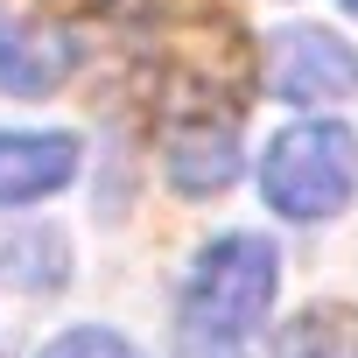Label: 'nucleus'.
I'll list each match as a JSON object with an SVG mask.
<instances>
[{"instance_id":"nucleus-1","label":"nucleus","mask_w":358,"mask_h":358,"mask_svg":"<svg viewBox=\"0 0 358 358\" xmlns=\"http://www.w3.org/2000/svg\"><path fill=\"white\" fill-rule=\"evenodd\" d=\"M358 190V141L337 120H295L260 155V197L281 218H337Z\"/></svg>"},{"instance_id":"nucleus-2","label":"nucleus","mask_w":358,"mask_h":358,"mask_svg":"<svg viewBox=\"0 0 358 358\" xmlns=\"http://www.w3.org/2000/svg\"><path fill=\"white\" fill-rule=\"evenodd\" d=\"M274 288H281V253L260 232H225L197 253V267L183 281V330L246 344V330L267 316Z\"/></svg>"},{"instance_id":"nucleus-3","label":"nucleus","mask_w":358,"mask_h":358,"mask_svg":"<svg viewBox=\"0 0 358 358\" xmlns=\"http://www.w3.org/2000/svg\"><path fill=\"white\" fill-rule=\"evenodd\" d=\"M267 85L288 106H337L358 92V50L330 29H281L267 50Z\"/></svg>"},{"instance_id":"nucleus-4","label":"nucleus","mask_w":358,"mask_h":358,"mask_svg":"<svg viewBox=\"0 0 358 358\" xmlns=\"http://www.w3.org/2000/svg\"><path fill=\"white\" fill-rule=\"evenodd\" d=\"M78 176V141L71 134H15L0 127V204H36Z\"/></svg>"},{"instance_id":"nucleus-5","label":"nucleus","mask_w":358,"mask_h":358,"mask_svg":"<svg viewBox=\"0 0 358 358\" xmlns=\"http://www.w3.org/2000/svg\"><path fill=\"white\" fill-rule=\"evenodd\" d=\"M78 71V43L64 29H0V92L8 99H50Z\"/></svg>"},{"instance_id":"nucleus-6","label":"nucleus","mask_w":358,"mask_h":358,"mask_svg":"<svg viewBox=\"0 0 358 358\" xmlns=\"http://www.w3.org/2000/svg\"><path fill=\"white\" fill-rule=\"evenodd\" d=\"M239 176V134H232V120H197V127H176L169 134V183L183 190V197H211V190H225Z\"/></svg>"},{"instance_id":"nucleus-7","label":"nucleus","mask_w":358,"mask_h":358,"mask_svg":"<svg viewBox=\"0 0 358 358\" xmlns=\"http://www.w3.org/2000/svg\"><path fill=\"white\" fill-rule=\"evenodd\" d=\"M0 281L22 288V295H50V288H64V281H71V253H64V239L43 232V225L8 232V239H0Z\"/></svg>"},{"instance_id":"nucleus-8","label":"nucleus","mask_w":358,"mask_h":358,"mask_svg":"<svg viewBox=\"0 0 358 358\" xmlns=\"http://www.w3.org/2000/svg\"><path fill=\"white\" fill-rule=\"evenodd\" d=\"M281 358H358V337L344 330V316H295L281 330Z\"/></svg>"},{"instance_id":"nucleus-9","label":"nucleus","mask_w":358,"mask_h":358,"mask_svg":"<svg viewBox=\"0 0 358 358\" xmlns=\"http://www.w3.org/2000/svg\"><path fill=\"white\" fill-rule=\"evenodd\" d=\"M43 358H141L120 330H99V323H78V330H64V337H50L43 344Z\"/></svg>"},{"instance_id":"nucleus-10","label":"nucleus","mask_w":358,"mask_h":358,"mask_svg":"<svg viewBox=\"0 0 358 358\" xmlns=\"http://www.w3.org/2000/svg\"><path fill=\"white\" fill-rule=\"evenodd\" d=\"M176 358H246L232 337H197V330H183V344H176Z\"/></svg>"},{"instance_id":"nucleus-11","label":"nucleus","mask_w":358,"mask_h":358,"mask_svg":"<svg viewBox=\"0 0 358 358\" xmlns=\"http://www.w3.org/2000/svg\"><path fill=\"white\" fill-rule=\"evenodd\" d=\"M344 8H351V15H358V0H344Z\"/></svg>"}]
</instances>
